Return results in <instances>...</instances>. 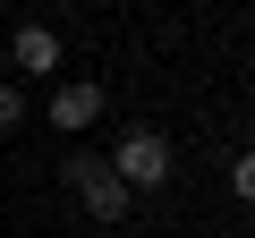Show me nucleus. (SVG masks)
<instances>
[{
    "label": "nucleus",
    "instance_id": "obj_1",
    "mask_svg": "<svg viewBox=\"0 0 255 238\" xmlns=\"http://www.w3.org/2000/svg\"><path fill=\"white\" fill-rule=\"evenodd\" d=\"M68 187L85 196V213H94V221H119V213H128V196H136L102 153H77V162H68Z\"/></svg>",
    "mask_w": 255,
    "mask_h": 238
},
{
    "label": "nucleus",
    "instance_id": "obj_2",
    "mask_svg": "<svg viewBox=\"0 0 255 238\" xmlns=\"http://www.w3.org/2000/svg\"><path fill=\"white\" fill-rule=\"evenodd\" d=\"M111 170H119L128 187H162V179H170V145H162L153 128H128V136H119V162H111Z\"/></svg>",
    "mask_w": 255,
    "mask_h": 238
},
{
    "label": "nucleus",
    "instance_id": "obj_3",
    "mask_svg": "<svg viewBox=\"0 0 255 238\" xmlns=\"http://www.w3.org/2000/svg\"><path fill=\"white\" fill-rule=\"evenodd\" d=\"M94 111H102V85H60L51 94V128H94Z\"/></svg>",
    "mask_w": 255,
    "mask_h": 238
},
{
    "label": "nucleus",
    "instance_id": "obj_4",
    "mask_svg": "<svg viewBox=\"0 0 255 238\" xmlns=\"http://www.w3.org/2000/svg\"><path fill=\"white\" fill-rule=\"evenodd\" d=\"M17 68H26V77H51V68H60V34H51V26H17Z\"/></svg>",
    "mask_w": 255,
    "mask_h": 238
},
{
    "label": "nucleus",
    "instance_id": "obj_5",
    "mask_svg": "<svg viewBox=\"0 0 255 238\" xmlns=\"http://www.w3.org/2000/svg\"><path fill=\"white\" fill-rule=\"evenodd\" d=\"M230 187H238V196L255 204V153H238V170H230Z\"/></svg>",
    "mask_w": 255,
    "mask_h": 238
},
{
    "label": "nucleus",
    "instance_id": "obj_6",
    "mask_svg": "<svg viewBox=\"0 0 255 238\" xmlns=\"http://www.w3.org/2000/svg\"><path fill=\"white\" fill-rule=\"evenodd\" d=\"M17 111H26V102H17V85H0V128H17Z\"/></svg>",
    "mask_w": 255,
    "mask_h": 238
}]
</instances>
